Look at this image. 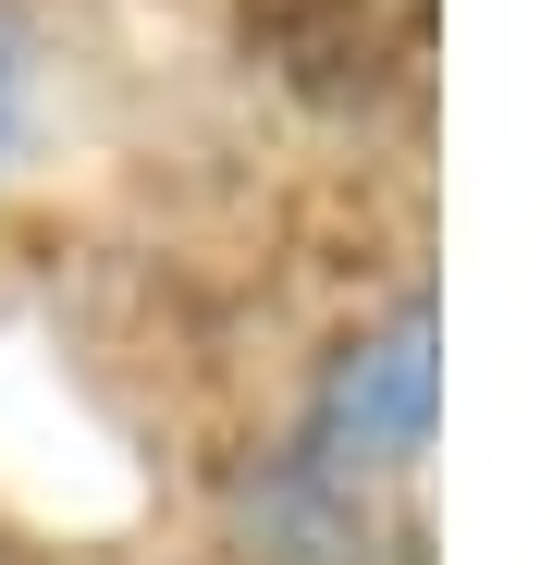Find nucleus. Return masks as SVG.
Instances as JSON below:
<instances>
[{
	"instance_id": "nucleus-1",
	"label": "nucleus",
	"mask_w": 553,
	"mask_h": 565,
	"mask_svg": "<svg viewBox=\"0 0 553 565\" xmlns=\"http://www.w3.org/2000/svg\"><path fill=\"white\" fill-rule=\"evenodd\" d=\"M418 455H430V308H394L369 344L332 356V382H320V406L296 430L284 492L332 541H369V492L418 504Z\"/></svg>"
},
{
	"instance_id": "nucleus-2",
	"label": "nucleus",
	"mask_w": 553,
	"mask_h": 565,
	"mask_svg": "<svg viewBox=\"0 0 553 565\" xmlns=\"http://www.w3.org/2000/svg\"><path fill=\"white\" fill-rule=\"evenodd\" d=\"M13 148H25V38L0 25V160H13Z\"/></svg>"
}]
</instances>
